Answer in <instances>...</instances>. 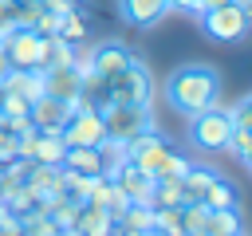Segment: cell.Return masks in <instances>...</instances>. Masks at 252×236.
<instances>
[{"label": "cell", "instance_id": "cell-1", "mask_svg": "<svg viewBox=\"0 0 252 236\" xmlns=\"http://www.w3.org/2000/svg\"><path fill=\"white\" fill-rule=\"evenodd\" d=\"M217 90H220V79H217V71L209 63H185V67L169 71V79H165V102L185 118L213 106Z\"/></svg>", "mask_w": 252, "mask_h": 236}, {"label": "cell", "instance_id": "cell-2", "mask_svg": "<svg viewBox=\"0 0 252 236\" xmlns=\"http://www.w3.org/2000/svg\"><path fill=\"white\" fill-rule=\"evenodd\" d=\"M201 31L213 43H236L248 35V8L240 4H217V8H201Z\"/></svg>", "mask_w": 252, "mask_h": 236}, {"label": "cell", "instance_id": "cell-3", "mask_svg": "<svg viewBox=\"0 0 252 236\" xmlns=\"http://www.w3.org/2000/svg\"><path fill=\"white\" fill-rule=\"evenodd\" d=\"M228 134H232V118L217 102L205 106L201 114H193V122H189V142L197 149H205V153H220L228 146Z\"/></svg>", "mask_w": 252, "mask_h": 236}, {"label": "cell", "instance_id": "cell-4", "mask_svg": "<svg viewBox=\"0 0 252 236\" xmlns=\"http://www.w3.org/2000/svg\"><path fill=\"white\" fill-rule=\"evenodd\" d=\"M106 94H110V102H122V106H150L154 79L142 63H130V67H122L118 75L106 79Z\"/></svg>", "mask_w": 252, "mask_h": 236}, {"label": "cell", "instance_id": "cell-5", "mask_svg": "<svg viewBox=\"0 0 252 236\" xmlns=\"http://www.w3.org/2000/svg\"><path fill=\"white\" fill-rule=\"evenodd\" d=\"M102 126H106V138H114V142H130V138H138L142 130H150L154 122H150V106H122V102H106L102 110Z\"/></svg>", "mask_w": 252, "mask_h": 236}, {"label": "cell", "instance_id": "cell-6", "mask_svg": "<svg viewBox=\"0 0 252 236\" xmlns=\"http://www.w3.org/2000/svg\"><path fill=\"white\" fill-rule=\"evenodd\" d=\"M59 134H63V142H67V146H102V142H106L102 114H98V110H91V106L71 110V118H67V126H63Z\"/></svg>", "mask_w": 252, "mask_h": 236}, {"label": "cell", "instance_id": "cell-7", "mask_svg": "<svg viewBox=\"0 0 252 236\" xmlns=\"http://www.w3.org/2000/svg\"><path fill=\"white\" fill-rule=\"evenodd\" d=\"M4 55H8V67H35L39 71V47H43V35L32 31V28H12L4 39H0Z\"/></svg>", "mask_w": 252, "mask_h": 236}, {"label": "cell", "instance_id": "cell-8", "mask_svg": "<svg viewBox=\"0 0 252 236\" xmlns=\"http://www.w3.org/2000/svg\"><path fill=\"white\" fill-rule=\"evenodd\" d=\"M110 185L114 189H122L126 193V201H146L150 205V189H154V177L146 173V169H138L130 157H118L114 165H110Z\"/></svg>", "mask_w": 252, "mask_h": 236}, {"label": "cell", "instance_id": "cell-9", "mask_svg": "<svg viewBox=\"0 0 252 236\" xmlns=\"http://www.w3.org/2000/svg\"><path fill=\"white\" fill-rule=\"evenodd\" d=\"M71 110H75L71 102L55 98V94H39V98H32L28 118H32V126H35V130H43V134H59V130L67 126Z\"/></svg>", "mask_w": 252, "mask_h": 236}, {"label": "cell", "instance_id": "cell-10", "mask_svg": "<svg viewBox=\"0 0 252 236\" xmlns=\"http://www.w3.org/2000/svg\"><path fill=\"white\" fill-rule=\"evenodd\" d=\"M39 75H43V94H55V98H63V102H71V106H75L79 87H83V67H79V59H75V63H67V67L39 71Z\"/></svg>", "mask_w": 252, "mask_h": 236}, {"label": "cell", "instance_id": "cell-11", "mask_svg": "<svg viewBox=\"0 0 252 236\" xmlns=\"http://www.w3.org/2000/svg\"><path fill=\"white\" fill-rule=\"evenodd\" d=\"M130 63H138V59H134L122 43H114V39H110V43H98V47L91 51V59H87V67H91V71H98L102 79L118 75V71H122V67H130Z\"/></svg>", "mask_w": 252, "mask_h": 236}, {"label": "cell", "instance_id": "cell-12", "mask_svg": "<svg viewBox=\"0 0 252 236\" xmlns=\"http://www.w3.org/2000/svg\"><path fill=\"white\" fill-rule=\"evenodd\" d=\"M59 169H71V173H83V177H98V173H106V161H102L98 146H67Z\"/></svg>", "mask_w": 252, "mask_h": 236}, {"label": "cell", "instance_id": "cell-13", "mask_svg": "<svg viewBox=\"0 0 252 236\" xmlns=\"http://www.w3.org/2000/svg\"><path fill=\"white\" fill-rule=\"evenodd\" d=\"M118 8H122V16H126V24L150 28V24H158V20L169 12V0H118Z\"/></svg>", "mask_w": 252, "mask_h": 236}, {"label": "cell", "instance_id": "cell-14", "mask_svg": "<svg viewBox=\"0 0 252 236\" xmlns=\"http://www.w3.org/2000/svg\"><path fill=\"white\" fill-rule=\"evenodd\" d=\"M67 63H75V43L59 39V35H43V47H39V71L67 67Z\"/></svg>", "mask_w": 252, "mask_h": 236}, {"label": "cell", "instance_id": "cell-15", "mask_svg": "<svg viewBox=\"0 0 252 236\" xmlns=\"http://www.w3.org/2000/svg\"><path fill=\"white\" fill-rule=\"evenodd\" d=\"M75 228H79L83 236H102V232H110V228H114V220H110V212H106L102 205H79Z\"/></svg>", "mask_w": 252, "mask_h": 236}, {"label": "cell", "instance_id": "cell-16", "mask_svg": "<svg viewBox=\"0 0 252 236\" xmlns=\"http://www.w3.org/2000/svg\"><path fill=\"white\" fill-rule=\"evenodd\" d=\"M63 149H67V142H63V134H35V142H32V161H39V165H59L63 161Z\"/></svg>", "mask_w": 252, "mask_h": 236}, {"label": "cell", "instance_id": "cell-17", "mask_svg": "<svg viewBox=\"0 0 252 236\" xmlns=\"http://www.w3.org/2000/svg\"><path fill=\"white\" fill-rule=\"evenodd\" d=\"M213 169H205V165H189L185 173H181V201L185 205H193V201H201L205 197V189L213 185Z\"/></svg>", "mask_w": 252, "mask_h": 236}, {"label": "cell", "instance_id": "cell-18", "mask_svg": "<svg viewBox=\"0 0 252 236\" xmlns=\"http://www.w3.org/2000/svg\"><path fill=\"white\" fill-rule=\"evenodd\" d=\"M201 205L205 208H240V193H236V185L228 177H213V185L205 189Z\"/></svg>", "mask_w": 252, "mask_h": 236}, {"label": "cell", "instance_id": "cell-19", "mask_svg": "<svg viewBox=\"0 0 252 236\" xmlns=\"http://www.w3.org/2000/svg\"><path fill=\"white\" fill-rule=\"evenodd\" d=\"M169 205H185L181 201V177H161L150 189V208H169Z\"/></svg>", "mask_w": 252, "mask_h": 236}, {"label": "cell", "instance_id": "cell-20", "mask_svg": "<svg viewBox=\"0 0 252 236\" xmlns=\"http://www.w3.org/2000/svg\"><path fill=\"white\" fill-rule=\"evenodd\" d=\"M232 232H240V208H209L205 236H232Z\"/></svg>", "mask_w": 252, "mask_h": 236}, {"label": "cell", "instance_id": "cell-21", "mask_svg": "<svg viewBox=\"0 0 252 236\" xmlns=\"http://www.w3.org/2000/svg\"><path fill=\"white\" fill-rule=\"evenodd\" d=\"M154 232H158V236H185V224H181V205L154 208Z\"/></svg>", "mask_w": 252, "mask_h": 236}, {"label": "cell", "instance_id": "cell-22", "mask_svg": "<svg viewBox=\"0 0 252 236\" xmlns=\"http://www.w3.org/2000/svg\"><path fill=\"white\" fill-rule=\"evenodd\" d=\"M59 39H67V43H83L87 39V16L79 12V8H71L67 16H59V31H55Z\"/></svg>", "mask_w": 252, "mask_h": 236}, {"label": "cell", "instance_id": "cell-23", "mask_svg": "<svg viewBox=\"0 0 252 236\" xmlns=\"http://www.w3.org/2000/svg\"><path fill=\"white\" fill-rule=\"evenodd\" d=\"M181 224H185V236H205V228H209V208H205L201 201L181 205Z\"/></svg>", "mask_w": 252, "mask_h": 236}, {"label": "cell", "instance_id": "cell-24", "mask_svg": "<svg viewBox=\"0 0 252 236\" xmlns=\"http://www.w3.org/2000/svg\"><path fill=\"white\" fill-rule=\"evenodd\" d=\"M20 228H24V236H55V232H59L55 220H51L47 212H39V208H28V212L20 216Z\"/></svg>", "mask_w": 252, "mask_h": 236}, {"label": "cell", "instance_id": "cell-25", "mask_svg": "<svg viewBox=\"0 0 252 236\" xmlns=\"http://www.w3.org/2000/svg\"><path fill=\"white\" fill-rule=\"evenodd\" d=\"M224 149H232V157L236 161H252V138H248V126H240V122H232V134H228V146Z\"/></svg>", "mask_w": 252, "mask_h": 236}, {"label": "cell", "instance_id": "cell-26", "mask_svg": "<svg viewBox=\"0 0 252 236\" xmlns=\"http://www.w3.org/2000/svg\"><path fill=\"white\" fill-rule=\"evenodd\" d=\"M8 161H16V134L4 130V122H0V165H8Z\"/></svg>", "mask_w": 252, "mask_h": 236}, {"label": "cell", "instance_id": "cell-27", "mask_svg": "<svg viewBox=\"0 0 252 236\" xmlns=\"http://www.w3.org/2000/svg\"><path fill=\"white\" fill-rule=\"evenodd\" d=\"M12 28H20V24H16V0H0V39H4Z\"/></svg>", "mask_w": 252, "mask_h": 236}, {"label": "cell", "instance_id": "cell-28", "mask_svg": "<svg viewBox=\"0 0 252 236\" xmlns=\"http://www.w3.org/2000/svg\"><path fill=\"white\" fill-rule=\"evenodd\" d=\"M39 8L43 12H55V16H67L75 8V0H39Z\"/></svg>", "mask_w": 252, "mask_h": 236}, {"label": "cell", "instance_id": "cell-29", "mask_svg": "<svg viewBox=\"0 0 252 236\" xmlns=\"http://www.w3.org/2000/svg\"><path fill=\"white\" fill-rule=\"evenodd\" d=\"M169 8H181V12H201V0H169Z\"/></svg>", "mask_w": 252, "mask_h": 236}, {"label": "cell", "instance_id": "cell-30", "mask_svg": "<svg viewBox=\"0 0 252 236\" xmlns=\"http://www.w3.org/2000/svg\"><path fill=\"white\" fill-rule=\"evenodd\" d=\"M55 236H83V232H79V228H59Z\"/></svg>", "mask_w": 252, "mask_h": 236}, {"label": "cell", "instance_id": "cell-31", "mask_svg": "<svg viewBox=\"0 0 252 236\" xmlns=\"http://www.w3.org/2000/svg\"><path fill=\"white\" fill-rule=\"evenodd\" d=\"M217 4H228V0H201V8H217Z\"/></svg>", "mask_w": 252, "mask_h": 236}, {"label": "cell", "instance_id": "cell-32", "mask_svg": "<svg viewBox=\"0 0 252 236\" xmlns=\"http://www.w3.org/2000/svg\"><path fill=\"white\" fill-rule=\"evenodd\" d=\"M8 71V55H4V47H0V75Z\"/></svg>", "mask_w": 252, "mask_h": 236}, {"label": "cell", "instance_id": "cell-33", "mask_svg": "<svg viewBox=\"0 0 252 236\" xmlns=\"http://www.w3.org/2000/svg\"><path fill=\"white\" fill-rule=\"evenodd\" d=\"M102 236H122V232H118V224H114V228H110V232H102Z\"/></svg>", "mask_w": 252, "mask_h": 236}, {"label": "cell", "instance_id": "cell-34", "mask_svg": "<svg viewBox=\"0 0 252 236\" xmlns=\"http://www.w3.org/2000/svg\"><path fill=\"white\" fill-rule=\"evenodd\" d=\"M232 236H244V228H240V232H232Z\"/></svg>", "mask_w": 252, "mask_h": 236}, {"label": "cell", "instance_id": "cell-35", "mask_svg": "<svg viewBox=\"0 0 252 236\" xmlns=\"http://www.w3.org/2000/svg\"><path fill=\"white\" fill-rule=\"evenodd\" d=\"M16 4H24V0H16Z\"/></svg>", "mask_w": 252, "mask_h": 236}]
</instances>
